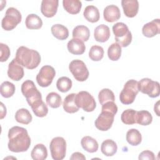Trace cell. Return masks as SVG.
Here are the masks:
<instances>
[{
	"label": "cell",
	"mask_w": 160,
	"mask_h": 160,
	"mask_svg": "<svg viewBox=\"0 0 160 160\" xmlns=\"http://www.w3.org/2000/svg\"><path fill=\"white\" fill-rule=\"evenodd\" d=\"M8 149L14 152L26 151L31 145V138L26 129L19 127H12L8 131Z\"/></svg>",
	"instance_id": "1"
},
{
	"label": "cell",
	"mask_w": 160,
	"mask_h": 160,
	"mask_svg": "<svg viewBox=\"0 0 160 160\" xmlns=\"http://www.w3.org/2000/svg\"><path fill=\"white\" fill-rule=\"evenodd\" d=\"M15 59L20 65L28 69L36 68L41 62L39 53L36 50L29 49L25 46L18 48Z\"/></svg>",
	"instance_id": "2"
},
{
	"label": "cell",
	"mask_w": 160,
	"mask_h": 160,
	"mask_svg": "<svg viewBox=\"0 0 160 160\" xmlns=\"http://www.w3.org/2000/svg\"><path fill=\"white\" fill-rule=\"evenodd\" d=\"M21 92L31 108L37 106L42 101L41 93L31 80H26L22 84Z\"/></svg>",
	"instance_id": "3"
},
{
	"label": "cell",
	"mask_w": 160,
	"mask_h": 160,
	"mask_svg": "<svg viewBox=\"0 0 160 160\" xmlns=\"http://www.w3.org/2000/svg\"><path fill=\"white\" fill-rule=\"evenodd\" d=\"M115 40L121 47L128 46L132 41V34L128 26L123 22H117L112 26Z\"/></svg>",
	"instance_id": "4"
},
{
	"label": "cell",
	"mask_w": 160,
	"mask_h": 160,
	"mask_svg": "<svg viewBox=\"0 0 160 160\" xmlns=\"http://www.w3.org/2000/svg\"><path fill=\"white\" fill-rule=\"evenodd\" d=\"M138 83V82L134 79H130L125 83L119 94V99L122 104L128 105L134 101L139 92Z\"/></svg>",
	"instance_id": "5"
},
{
	"label": "cell",
	"mask_w": 160,
	"mask_h": 160,
	"mask_svg": "<svg viewBox=\"0 0 160 160\" xmlns=\"http://www.w3.org/2000/svg\"><path fill=\"white\" fill-rule=\"evenodd\" d=\"M22 16L21 12L15 8L10 7L6 11L1 21V26L5 31H11L21 22Z\"/></svg>",
	"instance_id": "6"
},
{
	"label": "cell",
	"mask_w": 160,
	"mask_h": 160,
	"mask_svg": "<svg viewBox=\"0 0 160 160\" xmlns=\"http://www.w3.org/2000/svg\"><path fill=\"white\" fill-rule=\"evenodd\" d=\"M75 103L79 108H81L86 112H92L96 107V102L93 96L85 91L76 94Z\"/></svg>",
	"instance_id": "7"
},
{
	"label": "cell",
	"mask_w": 160,
	"mask_h": 160,
	"mask_svg": "<svg viewBox=\"0 0 160 160\" xmlns=\"http://www.w3.org/2000/svg\"><path fill=\"white\" fill-rule=\"evenodd\" d=\"M139 91L148 95L149 97L154 98L159 96L160 93L159 83L149 78H143L138 83Z\"/></svg>",
	"instance_id": "8"
},
{
	"label": "cell",
	"mask_w": 160,
	"mask_h": 160,
	"mask_svg": "<svg viewBox=\"0 0 160 160\" xmlns=\"http://www.w3.org/2000/svg\"><path fill=\"white\" fill-rule=\"evenodd\" d=\"M51 155L54 160H62L66 153V142L62 137L54 138L50 142Z\"/></svg>",
	"instance_id": "9"
},
{
	"label": "cell",
	"mask_w": 160,
	"mask_h": 160,
	"mask_svg": "<svg viewBox=\"0 0 160 160\" xmlns=\"http://www.w3.org/2000/svg\"><path fill=\"white\" fill-rule=\"evenodd\" d=\"M69 69L75 79L78 81H85L89 77V71L85 63L81 60H72L69 63Z\"/></svg>",
	"instance_id": "10"
},
{
	"label": "cell",
	"mask_w": 160,
	"mask_h": 160,
	"mask_svg": "<svg viewBox=\"0 0 160 160\" xmlns=\"http://www.w3.org/2000/svg\"><path fill=\"white\" fill-rule=\"evenodd\" d=\"M56 75V71L53 67L49 65L43 66L36 76L38 84L42 87H48L52 82Z\"/></svg>",
	"instance_id": "11"
},
{
	"label": "cell",
	"mask_w": 160,
	"mask_h": 160,
	"mask_svg": "<svg viewBox=\"0 0 160 160\" xmlns=\"http://www.w3.org/2000/svg\"><path fill=\"white\" fill-rule=\"evenodd\" d=\"M114 116L113 113L109 111H101V112L95 121L96 128L101 131L109 130L114 122Z\"/></svg>",
	"instance_id": "12"
},
{
	"label": "cell",
	"mask_w": 160,
	"mask_h": 160,
	"mask_svg": "<svg viewBox=\"0 0 160 160\" xmlns=\"http://www.w3.org/2000/svg\"><path fill=\"white\" fill-rule=\"evenodd\" d=\"M24 72L22 66L17 62L15 58L13 59L8 65V77L14 81H18L24 77Z\"/></svg>",
	"instance_id": "13"
},
{
	"label": "cell",
	"mask_w": 160,
	"mask_h": 160,
	"mask_svg": "<svg viewBox=\"0 0 160 160\" xmlns=\"http://www.w3.org/2000/svg\"><path fill=\"white\" fill-rule=\"evenodd\" d=\"M58 0H42L41 5V13L46 18H52L57 12Z\"/></svg>",
	"instance_id": "14"
},
{
	"label": "cell",
	"mask_w": 160,
	"mask_h": 160,
	"mask_svg": "<svg viewBox=\"0 0 160 160\" xmlns=\"http://www.w3.org/2000/svg\"><path fill=\"white\" fill-rule=\"evenodd\" d=\"M142 34L147 38H152L160 32V19H155L144 24L142 28Z\"/></svg>",
	"instance_id": "15"
},
{
	"label": "cell",
	"mask_w": 160,
	"mask_h": 160,
	"mask_svg": "<svg viewBox=\"0 0 160 160\" xmlns=\"http://www.w3.org/2000/svg\"><path fill=\"white\" fill-rule=\"evenodd\" d=\"M124 14L128 18H134L138 12L139 2L137 0H122Z\"/></svg>",
	"instance_id": "16"
},
{
	"label": "cell",
	"mask_w": 160,
	"mask_h": 160,
	"mask_svg": "<svg viewBox=\"0 0 160 160\" xmlns=\"http://www.w3.org/2000/svg\"><path fill=\"white\" fill-rule=\"evenodd\" d=\"M103 16L105 21L109 22H113L121 18L119 8L114 4L106 6L103 11Z\"/></svg>",
	"instance_id": "17"
},
{
	"label": "cell",
	"mask_w": 160,
	"mask_h": 160,
	"mask_svg": "<svg viewBox=\"0 0 160 160\" xmlns=\"http://www.w3.org/2000/svg\"><path fill=\"white\" fill-rule=\"evenodd\" d=\"M67 48L68 51L74 55L82 54L86 50L84 41L77 38L71 39L68 42Z\"/></svg>",
	"instance_id": "18"
},
{
	"label": "cell",
	"mask_w": 160,
	"mask_h": 160,
	"mask_svg": "<svg viewBox=\"0 0 160 160\" xmlns=\"http://www.w3.org/2000/svg\"><path fill=\"white\" fill-rule=\"evenodd\" d=\"M109 28L105 24H100L94 31V37L96 41L100 42L107 41L110 37Z\"/></svg>",
	"instance_id": "19"
},
{
	"label": "cell",
	"mask_w": 160,
	"mask_h": 160,
	"mask_svg": "<svg viewBox=\"0 0 160 160\" xmlns=\"http://www.w3.org/2000/svg\"><path fill=\"white\" fill-rule=\"evenodd\" d=\"M62 6L64 9L69 14H78L82 8V2L79 0H63Z\"/></svg>",
	"instance_id": "20"
},
{
	"label": "cell",
	"mask_w": 160,
	"mask_h": 160,
	"mask_svg": "<svg viewBox=\"0 0 160 160\" xmlns=\"http://www.w3.org/2000/svg\"><path fill=\"white\" fill-rule=\"evenodd\" d=\"M83 15L88 21L92 23L98 22L100 18V14L98 9L92 5H89L85 8Z\"/></svg>",
	"instance_id": "21"
},
{
	"label": "cell",
	"mask_w": 160,
	"mask_h": 160,
	"mask_svg": "<svg viewBox=\"0 0 160 160\" xmlns=\"http://www.w3.org/2000/svg\"><path fill=\"white\" fill-rule=\"evenodd\" d=\"M81 144L85 151L90 153L96 152L99 148L97 141L89 136H84L81 139Z\"/></svg>",
	"instance_id": "22"
},
{
	"label": "cell",
	"mask_w": 160,
	"mask_h": 160,
	"mask_svg": "<svg viewBox=\"0 0 160 160\" xmlns=\"http://www.w3.org/2000/svg\"><path fill=\"white\" fill-rule=\"evenodd\" d=\"M75 93L68 94L64 99L62 106L64 110L68 113H74L79 111V108L75 103Z\"/></svg>",
	"instance_id": "23"
},
{
	"label": "cell",
	"mask_w": 160,
	"mask_h": 160,
	"mask_svg": "<svg viewBox=\"0 0 160 160\" xmlns=\"http://www.w3.org/2000/svg\"><path fill=\"white\" fill-rule=\"evenodd\" d=\"M117 150L118 146L112 139H106L101 144V151L106 156H112L114 155L116 153Z\"/></svg>",
	"instance_id": "24"
},
{
	"label": "cell",
	"mask_w": 160,
	"mask_h": 160,
	"mask_svg": "<svg viewBox=\"0 0 160 160\" xmlns=\"http://www.w3.org/2000/svg\"><path fill=\"white\" fill-rule=\"evenodd\" d=\"M72 34L73 38L79 39L82 41H87L90 36V31L87 26L79 25L73 29Z\"/></svg>",
	"instance_id": "25"
},
{
	"label": "cell",
	"mask_w": 160,
	"mask_h": 160,
	"mask_svg": "<svg viewBox=\"0 0 160 160\" xmlns=\"http://www.w3.org/2000/svg\"><path fill=\"white\" fill-rule=\"evenodd\" d=\"M51 33L56 38L59 40H65L69 36L68 28L60 24H56L51 28Z\"/></svg>",
	"instance_id": "26"
},
{
	"label": "cell",
	"mask_w": 160,
	"mask_h": 160,
	"mask_svg": "<svg viewBox=\"0 0 160 160\" xmlns=\"http://www.w3.org/2000/svg\"><path fill=\"white\" fill-rule=\"evenodd\" d=\"M31 156L34 160H44L48 157V150L43 144H38L33 148Z\"/></svg>",
	"instance_id": "27"
},
{
	"label": "cell",
	"mask_w": 160,
	"mask_h": 160,
	"mask_svg": "<svg viewBox=\"0 0 160 160\" xmlns=\"http://www.w3.org/2000/svg\"><path fill=\"white\" fill-rule=\"evenodd\" d=\"M25 25L29 29H39L42 26V21L37 14H30L26 18Z\"/></svg>",
	"instance_id": "28"
},
{
	"label": "cell",
	"mask_w": 160,
	"mask_h": 160,
	"mask_svg": "<svg viewBox=\"0 0 160 160\" xmlns=\"http://www.w3.org/2000/svg\"><path fill=\"white\" fill-rule=\"evenodd\" d=\"M15 119L19 123L28 124L32 121V117L27 109L21 108L16 111L15 114Z\"/></svg>",
	"instance_id": "29"
},
{
	"label": "cell",
	"mask_w": 160,
	"mask_h": 160,
	"mask_svg": "<svg viewBox=\"0 0 160 160\" xmlns=\"http://www.w3.org/2000/svg\"><path fill=\"white\" fill-rule=\"evenodd\" d=\"M126 141L131 146H138L142 141V136L136 129H131L126 133Z\"/></svg>",
	"instance_id": "30"
},
{
	"label": "cell",
	"mask_w": 160,
	"mask_h": 160,
	"mask_svg": "<svg viewBox=\"0 0 160 160\" xmlns=\"http://www.w3.org/2000/svg\"><path fill=\"white\" fill-rule=\"evenodd\" d=\"M137 111L132 109H128L122 112L121 116L122 122L128 125L136 124Z\"/></svg>",
	"instance_id": "31"
},
{
	"label": "cell",
	"mask_w": 160,
	"mask_h": 160,
	"mask_svg": "<svg viewBox=\"0 0 160 160\" xmlns=\"http://www.w3.org/2000/svg\"><path fill=\"white\" fill-rule=\"evenodd\" d=\"M152 121L151 114L146 110L137 111L136 123L142 126H148Z\"/></svg>",
	"instance_id": "32"
},
{
	"label": "cell",
	"mask_w": 160,
	"mask_h": 160,
	"mask_svg": "<svg viewBox=\"0 0 160 160\" xmlns=\"http://www.w3.org/2000/svg\"><path fill=\"white\" fill-rule=\"evenodd\" d=\"M16 88L14 84L9 81H4L0 87V92L2 97L9 98L15 92Z\"/></svg>",
	"instance_id": "33"
},
{
	"label": "cell",
	"mask_w": 160,
	"mask_h": 160,
	"mask_svg": "<svg viewBox=\"0 0 160 160\" xmlns=\"http://www.w3.org/2000/svg\"><path fill=\"white\" fill-rule=\"evenodd\" d=\"M121 46L117 42L112 43L108 49V56L111 61H118L121 56Z\"/></svg>",
	"instance_id": "34"
},
{
	"label": "cell",
	"mask_w": 160,
	"mask_h": 160,
	"mask_svg": "<svg viewBox=\"0 0 160 160\" xmlns=\"http://www.w3.org/2000/svg\"><path fill=\"white\" fill-rule=\"evenodd\" d=\"M46 101L48 105L52 108H58L62 104L61 96L55 92L49 93L46 98Z\"/></svg>",
	"instance_id": "35"
},
{
	"label": "cell",
	"mask_w": 160,
	"mask_h": 160,
	"mask_svg": "<svg viewBox=\"0 0 160 160\" xmlns=\"http://www.w3.org/2000/svg\"><path fill=\"white\" fill-rule=\"evenodd\" d=\"M72 85V81L69 78L65 76L59 78L56 82L57 89L62 92H66L69 91L71 89Z\"/></svg>",
	"instance_id": "36"
},
{
	"label": "cell",
	"mask_w": 160,
	"mask_h": 160,
	"mask_svg": "<svg viewBox=\"0 0 160 160\" xmlns=\"http://www.w3.org/2000/svg\"><path fill=\"white\" fill-rule=\"evenodd\" d=\"M98 99L101 105L108 101H115V96L114 92L108 88H104L101 90L98 94Z\"/></svg>",
	"instance_id": "37"
},
{
	"label": "cell",
	"mask_w": 160,
	"mask_h": 160,
	"mask_svg": "<svg viewBox=\"0 0 160 160\" xmlns=\"http://www.w3.org/2000/svg\"><path fill=\"white\" fill-rule=\"evenodd\" d=\"M104 56L103 48L98 45L92 46L89 51V58L94 61H99L102 59Z\"/></svg>",
	"instance_id": "38"
},
{
	"label": "cell",
	"mask_w": 160,
	"mask_h": 160,
	"mask_svg": "<svg viewBox=\"0 0 160 160\" xmlns=\"http://www.w3.org/2000/svg\"><path fill=\"white\" fill-rule=\"evenodd\" d=\"M34 114L39 118L45 117L48 112V108L47 105L42 101L39 105L31 108Z\"/></svg>",
	"instance_id": "39"
},
{
	"label": "cell",
	"mask_w": 160,
	"mask_h": 160,
	"mask_svg": "<svg viewBox=\"0 0 160 160\" xmlns=\"http://www.w3.org/2000/svg\"><path fill=\"white\" fill-rule=\"evenodd\" d=\"M0 48H1V58L0 61L1 62H5L6 61L9 56H10V49L8 46L6 44L0 43Z\"/></svg>",
	"instance_id": "40"
},
{
	"label": "cell",
	"mask_w": 160,
	"mask_h": 160,
	"mask_svg": "<svg viewBox=\"0 0 160 160\" xmlns=\"http://www.w3.org/2000/svg\"><path fill=\"white\" fill-rule=\"evenodd\" d=\"M101 111H108L116 115L118 112V106L114 103V102L108 101L102 105Z\"/></svg>",
	"instance_id": "41"
},
{
	"label": "cell",
	"mask_w": 160,
	"mask_h": 160,
	"mask_svg": "<svg viewBox=\"0 0 160 160\" xmlns=\"http://www.w3.org/2000/svg\"><path fill=\"white\" fill-rule=\"evenodd\" d=\"M138 159H141V160H144V159L145 160L146 159L154 160L155 156H154V154L152 151H150L149 150H146V151L141 152L139 154Z\"/></svg>",
	"instance_id": "42"
},
{
	"label": "cell",
	"mask_w": 160,
	"mask_h": 160,
	"mask_svg": "<svg viewBox=\"0 0 160 160\" xmlns=\"http://www.w3.org/2000/svg\"><path fill=\"white\" fill-rule=\"evenodd\" d=\"M70 159H82L85 160L86 157L84 156L83 154L79 152H75L72 154L71 156L70 157Z\"/></svg>",
	"instance_id": "43"
},
{
	"label": "cell",
	"mask_w": 160,
	"mask_h": 160,
	"mask_svg": "<svg viewBox=\"0 0 160 160\" xmlns=\"http://www.w3.org/2000/svg\"><path fill=\"white\" fill-rule=\"evenodd\" d=\"M1 119H3L6 115V108L2 102H1Z\"/></svg>",
	"instance_id": "44"
},
{
	"label": "cell",
	"mask_w": 160,
	"mask_h": 160,
	"mask_svg": "<svg viewBox=\"0 0 160 160\" xmlns=\"http://www.w3.org/2000/svg\"><path fill=\"white\" fill-rule=\"evenodd\" d=\"M159 101H158L156 102V104L154 105V112L156 113L157 116H159Z\"/></svg>",
	"instance_id": "45"
}]
</instances>
